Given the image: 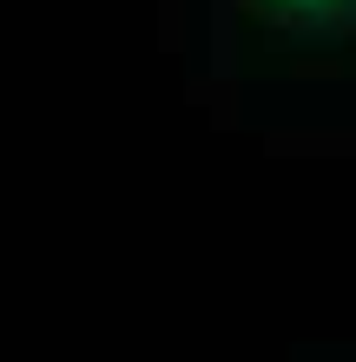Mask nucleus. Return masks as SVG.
<instances>
[{
	"instance_id": "1",
	"label": "nucleus",
	"mask_w": 356,
	"mask_h": 362,
	"mask_svg": "<svg viewBox=\"0 0 356 362\" xmlns=\"http://www.w3.org/2000/svg\"><path fill=\"white\" fill-rule=\"evenodd\" d=\"M244 7H258L264 20H284V27H310V20H337V13H350L356 0H244Z\"/></svg>"
}]
</instances>
